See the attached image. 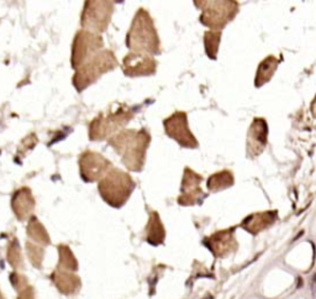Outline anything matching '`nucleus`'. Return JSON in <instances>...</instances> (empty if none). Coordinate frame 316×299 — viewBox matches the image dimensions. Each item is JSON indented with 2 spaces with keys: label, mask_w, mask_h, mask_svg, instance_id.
<instances>
[{
  "label": "nucleus",
  "mask_w": 316,
  "mask_h": 299,
  "mask_svg": "<svg viewBox=\"0 0 316 299\" xmlns=\"http://www.w3.org/2000/svg\"><path fill=\"white\" fill-rule=\"evenodd\" d=\"M150 142L151 135L144 129L121 130L109 140V145L121 156L122 163L132 172L142 171Z\"/></svg>",
  "instance_id": "f257e3e1"
},
{
  "label": "nucleus",
  "mask_w": 316,
  "mask_h": 299,
  "mask_svg": "<svg viewBox=\"0 0 316 299\" xmlns=\"http://www.w3.org/2000/svg\"><path fill=\"white\" fill-rule=\"evenodd\" d=\"M126 46L131 50V52L137 53H146L150 56L161 53V41L156 30L154 21L150 13L143 7L137 10L131 22L126 36Z\"/></svg>",
  "instance_id": "f03ea898"
},
{
  "label": "nucleus",
  "mask_w": 316,
  "mask_h": 299,
  "mask_svg": "<svg viewBox=\"0 0 316 299\" xmlns=\"http://www.w3.org/2000/svg\"><path fill=\"white\" fill-rule=\"evenodd\" d=\"M99 193L107 204L119 208L126 203L135 189V182L127 172L111 168L99 181Z\"/></svg>",
  "instance_id": "7ed1b4c3"
},
{
  "label": "nucleus",
  "mask_w": 316,
  "mask_h": 299,
  "mask_svg": "<svg viewBox=\"0 0 316 299\" xmlns=\"http://www.w3.org/2000/svg\"><path fill=\"white\" fill-rule=\"evenodd\" d=\"M195 6L201 10L200 22L210 27L213 31H221L230 21H232L238 13L240 5L232 0H204L194 1Z\"/></svg>",
  "instance_id": "20e7f679"
},
{
  "label": "nucleus",
  "mask_w": 316,
  "mask_h": 299,
  "mask_svg": "<svg viewBox=\"0 0 316 299\" xmlns=\"http://www.w3.org/2000/svg\"><path fill=\"white\" fill-rule=\"evenodd\" d=\"M133 116L135 111L132 108L120 104L116 106V109L100 114L91 121L89 128V137L90 140H104L111 135H116L119 130L124 128Z\"/></svg>",
  "instance_id": "39448f33"
},
{
  "label": "nucleus",
  "mask_w": 316,
  "mask_h": 299,
  "mask_svg": "<svg viewBox=\"0 0 316 299\" xmlns=\"http://www.w3.org/2000/svg\"><path fill=\"white\" fill-rule=\"evenodd\" d=\"M116 66L117 59L111 51L98 52L77 69V73L73 77V83L78 90L81 92L103 74L116 68Z\"/></svg>",
  "instance_id": "423d86ee"
},
{
  "label": "nucleus",
  "mask_w": 316,
  "mask_h": 299,
  "mask_svg": "<svg viewBox=\"0 0 316 299\" xmlns=\"http://www.w3.org/2000/svg\"><path fill=\"white\" fill-rule=\"evenodd\" d=\"M113 11L114 3L111 1H87L81 14V26L85 31L99 35L106 30Z\"/></svg>",
  "instance_id": "0eeeda50"
},
{
  "label": "nucleus",
  "mask_w": 316,
  "mask_h": 299,
  "mask_svg": "<svg viewBox=\"0 0 316 299\" xmlns=\"http://www.w3.org/2000/svg\"><path fill=\"white\" fill-rule=\"evenodd\" d=\"M166 134L178 145L187 148H198L199 142L189 129L188 116L184 111H176L163 120Z\"/></svg>",
  "instance_id": "6e6552de"
},
{
  "label": "nucleus",
  "mask_w": 316,
  "mask_h": 299,
  "mask_svg": "<svg viewBox=\"0 0 316 299\" xmlns=\"http://www.w3.org/2000/svg\"><path fill=\"white\" fill-rule=\"evenodd\" d=\"M103 47V39L100 35L85 31H78L76 35L72 48V66L78 69L83 66L89 58L98 53V51Z\"/></svg>",
  "instance_id": "1a4fd4ad"
},
{
  "label": "nucleus",
  "mask_w": 316,
  "mask_h": 299,
  "mask_svg": "<svg viewBox=\"0 0 316 299\" xmlns=\"http://www.w3.org/2000/svg\"><path fill=\"white\" fill-rule=\"evenodd\" d=\"M79 168L80 175L85 182H96L111 169V163L99 153L85 151L79 158Z\"/></svg>",
  "instance_id": "9d476101"
},
{
  "label": "nucleus",
  "mask_w": 316,
  "mask_h": 299,
  "mask_svg": "<svg viewBox=\"0 0 316 299\" xmlns=\"http://www.w3.org/2000/svg\"><path fill=\"white\" fill-rule=\"evenodd\" d=\"M204 181L203 175L196 173L191 168L185 167L183 178H182V194L178 198V203L180 205H193L195 203H201L206 194L203 193L200 184Z\"/></svg>",
  "instance_id": "9b49d317"
},
{
  "label": "nucleus",
  "mask_w": 316,
  "mask_h": 299,
  "mask_svg": "<svg viewBox=\"0 0 316 299\" xmlns=\"http://www.w3.org/2000/svg\"><path fill=\"white\" fill-rule=\"evenodd\" d=\"M157 70V61L153 56L130 52L122 59V72L127 77L152 76Z\"/></svg>",
  "instance_id": "f8f14e48"
},
{
  "label": "nucleus",
  "mask_w": 316,
  "mask_h": 299,
  "mask_svg": "<svg viewBox=\"0 0 316 299\" xmlns=\"http://www.w3.org/2000/svg\"><path fill=\"white\" fill-rule=\"evenodd\" d=\"M268 144V124L264 118H254L247 131L246 151L248 158H256Z\"/></svg>",
  "instance_id": "ddd939ff"
},
{
  "label": "nucleus",
  "mask_w": 316,
  "mask_h": 299,
  "mask_svg": "<svg viewBox=\"0 0 316 299\" xmlns=\"http://www.w3.org/2000/svg\"><path fill=\"white\" fill-rule=\"evenodd\" d=\"M278 66H279V59L272 54L267 56L263 61H261V63L258 64L257 73H256V78H254L256 87L259 88L262 85H264L266 83H268L274 76Z\"/></svg>",
  "instance_id": "4468645a"
},
{
  "label": "nucleus",
  "mask_w": 316,
  "mask_h": 299,
  "mask_svg": "<svg viewBox=\"0 0 316 299\" xmlns=\"http://www.w3.org/2000/svg\"><path fill=\"white\" fill-rule=\"evenodd\" d=\"M233 183H235L233 173L231 171L224 169L211 174L206 182V187L210 192H220V190L232 187Z\"/></svg>",
  "instance_id": "2eb2a0df"
},
{
  "label": "nucleus",
  "mask_w": 316,
  "mask_h": 299,
  "mask_svg": "<svg viewBox=\"0 0 316 299\" xmlns=\"http://www.w3.org/2000/svg\"><path fill=\"white\" fill-rule=\"evenodd\" d=\"M276 211H266V213H257V214L250 215L244 220L243 226L250 231V233H258L261 229H264L273 223L276 219Z\"/></svg>",
  "instance_id": "dca6fc26"
},
{
  "label": "nucleus",
  "mask_w": 316,
  "mask_h": 299,
  "mask_svg": "<svg viewBox=\"0 0 316 299\" xmlns=\"http://www.w3.org/2000/svg\"><path fill=\"white\" fill-rule=\"evenodd\" d=\"M221 41V31H206L204 33V46H205V52L207 57L211 59L217 58V51L220 47Z\"/></svg>",
  "instance_id": "f3484780"
},
{
  "label": "nucleus",
  "mask_w": 316,
  "mask_h": 299,
  "mask_svg": "<svg viewBox=\"0 0 316 299\" xmlns=\"http://www.w3.org/2000/svg\"><path fill=\"white\" fill-rule=\"evenodd\" d=\"M310 110H311V114H313V116L316 119V95L314 100L311 102V105H310Z\"/></svg>",
  "instance_id": "a211bd4d"
}]
</instances>
